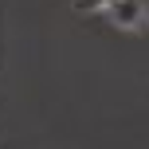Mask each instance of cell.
<instances>
[{
	"mask_svg": "<svg viewBox=\"0 0 149 149\" xmlns=\"http://www.w3.org/2000/svg\"><path fill=\"white\" fill-rule=\"evenodd\" d=\"M106 12L122 28H141V24H149V0H110Z\"/></svg>",
	"mask_w": 149,
	"mask_h": 149,
	"instance_id": "1",
	"label": "cell"
},
{
	"mask_svg": "<svg viewBox=\"0 0 149 149\" xmlns=\"http://www.w3.org/2000/svg\"><path fill=\"white\" fill-rule=\"evenodd\" d=\"M110 0H74V8L79 12H98V8H106Z\"/></svg>",
	"mask_w": 149,
	"mask_h": 149,
	"instance_id": "2",
	"label": "cell"
}]
</instances>
